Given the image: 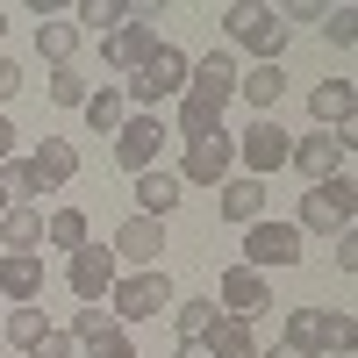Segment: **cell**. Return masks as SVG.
<instances>
[{
    "instance_id": "obj_1",
    "label": "cell",
    "mask_w": 358,
    "mask_h": 358,
    "mask_svg": "<svg viewBox=\"0 0 358 358\" xmlns=\"http://www.w3.org/2000/svg\"><path fill=\"white\" fill-rule=\"evenodd\" d=\"M187 72H194V57L179 50V43H158V50L129 72V86H122L129 115H158V101H179V94H187Z\"/></svg>"
},
{
    "instance_id": "obj_2",
    "label": "cell",
    "mask_w": 358,
    "mask_h": 358,
    "mask_svg": "<svg viewBox=\"0 0 358 358\" xmlns=\"http://www.w3.org/2000/svg\"><path fill=\"white\" fill-rule=\"evenodd\" d=\"M351 337H358V330H351L344 308H287V330H280V344H287L294 358H330V351L344 358Z\"/></svg>"
},
{
    "instance_id": "obj_3",
    "label": "cell",
    "mask_w": 358,
    "mask_h": 358,
    "mask_svg": "<svg viewBox=\"0 0 358 358\" xmlns=\"http://www.w3.org/2000/svg\"><path fill=\"white\" fill-rule=\"evenodd\" d=\"M222 36L236 50H251L258 65H280V50H287L294 29L280 22V8H265V0H236V8H222Z\"/></svg>"
},
{
    "instance_id": "obj_4",
    "label": "cell",
    "mask_w": 358,
    "mask_h": 358,
    "mask_svg": "<svg viewBox=\"0 0 358 358\" xmlns=\"http://www.w3.org/2000/svg\"><path fill=\"white\" fill-rule=\"evenodd\" d=\"M351 215H358V187H351V172H337V179H322V187L301 194V215H294V229H301V236H344Z\"/></svg>"
},
{
    "instance_id": "obj_5",
    "label": "cell",
    "mask_w": 358,
    "mask_h": 358,
    "mask_svg": "<svg viewBox=\"0 0 358 358\" xmlns=\"http://www.w3.org/2000/svg\"><path fill=\"white\" fill-rule=\"evenodd\" d=\"M172 301H179V294H172V280H165V265H151V273H122V280H115V294H108V315L129 330V322L172 315Z\"/></svg>"
},
{
    "instance_id": "obj_6",
    "label": "cell",
    "mask_w": 358,
    "mask_h": 358,
    "mask_svg": "<svg viewBox=\"0 0 358 358\" xmlns=\"http://www.w3.org/2000/svg\"><path fill=\"white\" fill-rule=\"evenodd\" d=\"M351 151H358V122H344V129H315V136H294V172L308 179V187H322V179H337L344 165H351Z\"/></svg>"
},
{
    "instance_id": "obj_7",
    "label": "cell",
    "mask_w": 358,
    "mask_h": 358,
    "mask_svg": "<svg viewBox=\"0 0 358 358\" xmlns=\"http://www.w3.org/2000/svg\"><path fill=\"white\" fill-rule=\"evenodd\" d=\"M287 158H294V136L280 129V115H258V122L236 136V172L244 179H273Z\"/></svg>"
},
{
    "instance_id": "obj_8",
    "label": "cell",
    "mask_w": 358,
    "mask_h": 358,
    "mask_svg": "<svg viewBox=\"0 0 358 358\" xmlns=\"http://www.w3.org/2000/svg\"><path fill=\"white\" fill-rule=\"evenodd\" d=\"M236 172V136L215 129V136H194L187 158H179V187H222V179Z\"/></svg>"
},
{
    "instance_id": "obj_9",
    "label": "cell",
    "mask_w": 358,
    "mask_h": 358,
    "mask_svg": "<svg viewBox=\"0 0 358 358\" xmlns=\"http://www.w3.org/2000/svg\"><path fill=\"white\" fill-rule=\"evenodd\" d=\"M308 251H301V229H294V222H273V215H265V222H251L244 229V265H251V273H273V265H301Z\"/></svg>"
},
{
    "instance_id": "obj_10",
    "label": "cell",
    "mask_w": 358,
    "mask_h": 358,
    "mask_svg": "<svg viewBox=\"0 0 358 358\" xmlns=\"http://www.w3.org/2000/svg\"><path fill=\"white\" fill-rule=\"evenodd\" d=\"M115 280H122V265H115V251H108V244H86V251H72V258H65V287L79 294V308L108 301Z\"/></svg>"
},
{
    "instance_id": "obj_11",
    "label": "cell",
    "mask_w": 358,
    "mask_h": 358,
    "mask_svg": "<svg viewBox=\"0 0 358 358\" xmlns=\"http://www.w3.org/2000/svg\"><path fill=\"white\" fill-rule=\"evenodd\" d=\"M165 136H172V129H165V115H129V122L115 129V165H122L129 179H136V172H151L158 151H165Z\"/></svg>"
},
{
    "instance_id": "obj_12",
    "label": "cell",
    "mask_w": 358,
    "mask_h": 358,
    "mask_svg": "<svg viewBox=\"0 0 358 358\" xmlns=\"http://www.w3.org/2000/svg\"><path fill=\"white\" fill-rule=\"evenodd\" d=\"M215 308H222V315H236V322H258L265 308H273V280L251 273V265H229L222 287H215Z\"/></svg>"
},
{
    "instance_id": "obj_13",
    "label": "cell",
    "mask_w": 358,
    "mask_h": 358,
    "mask_svg": "<svg viewBox=\"0 0 358 358\" xmlns=\"http://www.w3.org/2000/svg\"><path fill=\"white\" fill-rule=\"evenodd\" d=\"M108 251H115V265H129V273H151L158 251H165V222L158 215H129L122 229L108 236Z\"/></svg>"
},
{
    "instance_id": "obj_14",
    "label": "cell",
    "mask_w": 358,
    "mask_h": 358,
    "mask_svg": "<svg viewBox=\"0 0 358 358\" xmlns=\"http://www.w3.org/2000/svg\"><path fill=\"white\" fill-rule=\"evenodd\" d=\"M187 101L215 108V115L236 101V57H229V50H208V57H194V72H187Z\"/></svg>"
},
{
    "instance_id": "obj_15",
    "label": "cell",
    "mask_w": 358,
    "mask_h": 358,
    "mask_svg": "<svg viewBox=\"0 0 358 358\" xmlns=\"http://www.w3.org/2000/svg\"><path fill=\"white\" fill-rule=\"evenodd\" d=\"M72 344H79L86 358H115V351H136V344H129V330H122V322H115L101 301H94V308H72Z\"/></svg>"
},
{
    "instance_id": "obj_16",
    "label": "cell",
    "mask_w": 358,
    "mask_h": 358,
    "mask_svg": "<svg viewBox=\"0 0 358 358\" xmlns=\"http://www.w3.org/2000/svg\"><path fill=\"white\" fill-rule=\"evenodd\" d=\"M215 208H222V222L251 229V222H265V208H273V187H265V179H244V172H229L222 187H215Z\"/></svg>"
},
{
    "instance_id": "obj_17",
    "label": "cell",
    "mask_w": 358,
    "mask_h": 358,
    "mask_svg": "<svg viewBox=\"0 0 358 358\" xmlns=\"http://www.w3.org/2000/svg\"><path fill=\"white\" fill-rule=\"evenodd\" d=\"M0 301H43V251H0Z\"/></svg>"
},
{
    "instance_id": "obj_18",
    "label": "cell",
    "mask_w": 358,
    "mask_h": 358,
    "mask_svg": "<svg viewBox=\"0 0 358 358\" xmlns=\"http://www.w3.org/2000/svg\"><path fill=\"white\" fill-rule=\"evenodd\" d=\"M308 115H315V129L358 122V86H351V79H315V86H308Z\"/></svg>"
},
{
    "instance_id": "obj_19",
    "label": "cell",
    "mask_w": 358,
    "mask_h": 358,
    "mask_svg": "<svg viewBox=\"0 0 358 358\" xmlns=\"http://www.w3.org/2000/svg\"><path fill=\"white\" fill-rule=\"evenodd\" d=\"M129 194H136V215H158V222L172 215L179 201H187V187H179V172H165V165L136 172V187H129Z\"/></svg>"
},
{
    "instance_id": "obj_20",
    "label": "cell",
    "mask_w": 358,
    "mask_h": 358,
    "mask_svg": "<svg viewBox=\"0 0 358 358\" xmlns=\"http://www.w3.org/2000/svg\"><path fill=\"white\" fill-rule=\"evenodd\" d=\"M151 50H158V29H136V22H122V29H108V36H101V57H108L115 72H136Z\"/></svg>"
},
{
    "instance_id": "obj_21",
    "label": "cell",
    "mask_w": 358,
    "mask_h": 358,
    "mask_svg": "<svg viewBox=\"0 0 358 358\" xmlns=\"http://www.w3.org/2000/svg\"><path fill=\"white\" fill-rule=\"evenodd\" d=\"M236 101H251L258 115H280V101H287V72H280V65H251V72H236Z\"/></svg>"
},
{
    "instance_id": "obj_22",
    "label": "cell",
    "mask_w": 358,
    "mask_h": 358,
    "mask_svg": "<svg viewBox=\"0 0 358 358\" xmlns=\"http://www.w3.org/2000/svg\"><path fill=\"white\" fill-rule=\"evenodd\" d=\"M208 344V358H258L265 344H258V322H236V315H215V330L201 337Z\"/></svg>"
},
{
    "instance_id": "obj_23",
    "label": "cell",
    "mask_w": 358,
    "mask_h": 358,
    "mask_svg": "<svg viewBox=\"0 0 358 358\" xmlns=\"http://www.w3.org/2000/svg\"><path fill=\"white\" fill-rule=\"evenodd\" d=\"M29 165H36V172L50 179V194H57L65 179H79V143H72V136H43L36 151H29Z\"/></svg>"
},
{
    "instance_id": "obj_24",
    "label": "cell",
    "mask_w": 358,
    "mask_h": 358,
    "mask_svg": "<svg viewBox=\"0 0 358 358\" xmlns=\"http://www.w3.org/2000/svg\"><path fill=\"white\" fill-rule=\"evenodd\" d=\"M43 244H50V251H86V244H94L86 208H50V215H43Z\"/></svg>"
},
{
    "instance_id": "obj_25",
    "label": "cell",
    "mask_w": 358,
    "mask_h": 358,
    "mask_svg": "<svg viewBox=\"0 0 358 358\" xmlns=\"http://www.w3.org/2000/svg\"><path fill=\"white\" fill-rule=\"evenodd\" d=\"M79 115H86V129H94V136H115V129L129 122V101H122V86H94Z\"/></svg>"
},
{
    "instance_id": "obj_26",
    "label": "cell",
    "mask_w": 358,
    "mask_h": 358,
    "mask_svg": "<svg viewBox=\"0 0 358 358\" xmlns=\"http://www.w3.org/2000/svg\"><path fill=\"white\" fill-rule=\"evenodd\" d=\"M0 244H8V251H43V208L15 201L8 215H0Z\"/></svg>"
},
{
    "instance_id": "obj_27",
    "label": "cell",
    "mask_w": 358,
    "mask_h": 358,
    "mask_svg": "<svg viewBox=\"0 0 358 358\" xmlns=\"http://www.w3.org/2000/svg\"><path fill=\"white\" fill-rule=\"evenodd\" d=\"M79 43H86V36H79L72 22H36V57H43L50 72H57V65H72V57H79Z\"/></svg>"
},
{
    "instance_id": "obj_28",
    "label": "cell",
    "mask_w": 358,
    "mask_h": 358,
    "mask_svg": "<svg viewBox=\"0 0 358 358\" xmlns=\"http://www.w3.org/2000/svg\"><path fill=\"white\" fill-rule=\"evenodd\" d=\"M122 22H129V0H79L72 8L79 36H108V29H122Z\"/></svg>"
},
{
    "instance_id": "obj_29",
    "label": "cell",
    "mask_w": 358,
    "mask_h": 358,
    "mask_svg": "<svg viewBox=\"0 0 358 358\" xmlns=\"http://www.w3.org/2000/svg\"><path fill=\"white\" fill-rule=\"evenodd\" d=\"M0 187H8V201H29V208H36V201L50 194V179L29 165V158H8V165H0Z\"/></svg>"
},
{
    "instance_id": "obj_30",
    "label": "cell",
    "mask_w": 358,
    "mask_h": 358,
    "mask_svg": "<svg viewBox=\"0 0 358 358\" xmlns=\"http://www.w3.org/2000/svg\"><path fill=\"white\" fill-rule=\"evenodd\" d=\"M215 294H201V301H172V330L179 337H208V330H215Z\"/></svg>"
},
{
    "instance_id": "obj_31",
    "label": "cell",
    "mask_w": 358,
    "mask_h": 358,
    "mask_svg": "<svg viewBox=\"0 0 358 358\" xmlns=\"http://www.w3.org/2000/svg\"><path fill=\"white\" fill-rule=\"evenodd\" d=\"M50 330V315H43V301H29V308H8V344L15 351H36V337Z\"/></svg>"
},
{
    "instance_id": "obj_32",
    "label": "cell",
    "mask_w": 358,
    "mask_h": 358,
    "mask_svg": "<svg viewBox=\"0 0 358 358\" xmlns=\"http://www.w3.org/2000/svg\"><path fill=\"white\" fill-rule=\"evenodd\" d=\"M172 129H179V136L194 143V136H215V129H222V115H215V108H201V101H187V94H179V115H172Z\"/></svg>"
},
{
    "instance_id": "obj_33",
    "label": "cell",
    "mask_w": 358,
    "mask_h": 358,
    "mask_svg": "<svg viewBox=\"0 0 358 358\" xmlns=\"http://www.w3.org/2000/svg\"><path fill=\"white\" fill-rule=\"evenodd\" d=\"M86 94H94V86L79 79V65H57V72H50V101H57V108H86Z\"/></svg>"
},
{
    "instance_id": "obj_34",
    "label": "cell",
    "mask_w": 358,
    "mask_h": 358,
    "mask_svg": "<svg viewBox=\"0 0 358 358\" xmlns=\"http://www.w3.org/2000/svg\"><path fill=\"white\" fill-rule=\"evenodd\" d=\"M315 29H322L337 50H351V43H358V8H322V22H315Z\"/></svg>"
},
{
    "instance_id": "obj_35",
    "label": "cell",
    "mask_w": 358,
    "mask_h": 358,
    "mask_svg": "<svg viewBox=\"0 0 358 358\" xmlns=\"http://www.w3.org/2000/svg\"><path fill=\"white\" fill-rule=\"evenodd\" d=\"M79 344H72V330H57V322H50V330L36 337V351H29V358H72Z\"/></svg>"
},
{
    "instance_id": "obj_36",
    "label": "cell",
    "mask_w": 358,
    "mask_h": 358,
    "mask_svg": "<svg viewBox=\"0 0 358 358\" xmlns=\"http://www.w3.org/2000/svg\"><path fill=\"white\" fill-rule=\"evenodd\" d=\"M330 265H337V273H358V229L330 236Z\"/></svg>"
},
{
    "instance_id": "obj_37",
    "label": "cell",
    "mask_w": 358,
    "mask_h": 358,
    "mask_svg": "<svg viewBox=\"0 0 358 358\" xmlns=\"http://www.w3.org/2000/svg\"><path fill=\"white\" fill-rule=\"evenodd\" d=\"M15 94H22V65L0 50V101H15Z\"/></svg>"
},
{
    "instance_id": "obj_38",
    "label": "cell",
    "mask_w": 358,
    "mask_h": 358,
    "mask_svg": "<svg viewBox=\"0 0 358 358\" xmlns=\"http://www.w3.org/2000/svg\"><path fill=\"white\" fill-rule=\"evenodd\" d=\"M8 158H15V122L0 115V165H8Z\"/></svg>"
},
{
    "instance_id": "obj_39",
    "label": "cell",
    "mask_w": 358,
    "mask_h": 358,
    "mask_svg": "<svg viewBox=\"0 0 358 358\" xmlns=\"http://www.w3.org/2000/svg\"><path fill=\"white\" fill-rule=\"evenodd\" d=\"M179 358H208V344L201 337H179Z\"/></svg>"
},
{
    "instance_id": "obj_40",
    "label": "cell",
    "mask_w": 358,
    "mask_h": 358,
    "mask_svg": "<svg viewBox=\"0 0 358 358\" xmlns=\"http://www.w3.org/2000/svg\"><path fill=\"white\" fill-rule=\"evenodd\" d=\"M258 358H294V351H287V344H273V351H258Z\"/></svg>"
},
{
    "instance_id": "obj_41",
    "label": "cell",
    "mask_w": 358,
    "mask_h": 358,
    "mask_svg": "<svg viewBox=\"0 0 358 358\" xmlns=\"http://www.w3.org/2000/svg\"><path fill=\"white\" fill-rule=\"evenodd\" d=\"M8 208H15V201H8V187H0V215H8Z\"/></svg>"
},
{
    "instance_id": "obj_42",
    "label": "cell",
    "mask_w": 358,
    "mask_h": 358,
    "mask_svg": "<svg viewBox=\"0 0 358 358\" xmlns=\"http://www.w3.org/2000/svg\"><path fill=\"white\" fill-rule=\"evenodd\" d=\"M0 36H8V8H0Z\"/></svg>"
},
{
    "instance_id": "obj_43",
    "label": "cell",
    "mask_w": 358,
    "mask_h": 358,
    "mask_svg": "<svg viewBox=\"0 0 358 358\" xmlns=\"http://www.w3.org/2000/svg\"><path fill=\"white\" fill-rule=\"evenodd\" d=\"M115 358H136V351H115Z\"/></svg>"
}]
</instances>
